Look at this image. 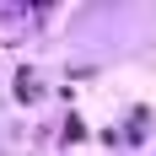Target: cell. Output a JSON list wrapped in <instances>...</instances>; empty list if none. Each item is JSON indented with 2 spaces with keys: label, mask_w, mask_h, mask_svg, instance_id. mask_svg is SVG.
I'll list each match as a JSON object with an SVG mask.
<instances>
[{
  "label": "cell",
  "mask_w": 156,
  "mask_h": 156,
  "mask_svg": "<svg viewBox=\"0 0 156 156\" xmlns=\"http://www.w3.org/2000/svg\"><path fill=\"white\" fill-rule=\"evenodd\" d=\"M16 97H22V102H32V97H43V92H38V70H27V65L16 70Z\"/></svg>",
  "instance_id": "7a4b0ae2"
},
{
  "label": "cell",
  "mask_w": 156,
  "mask_h": 156,
  "mask_svg": "<svg viewBox=\"0 0 156 156\" xmlns=\"http://www.w3.org/2000/svg\"><path fill=\"white\" fill-rule=\"evenodd\" d=\"M151 135V108H129V124H124V140H145Z\"/></svg>",
  "instance_id": "6da1fadb"
}]
</instances>
